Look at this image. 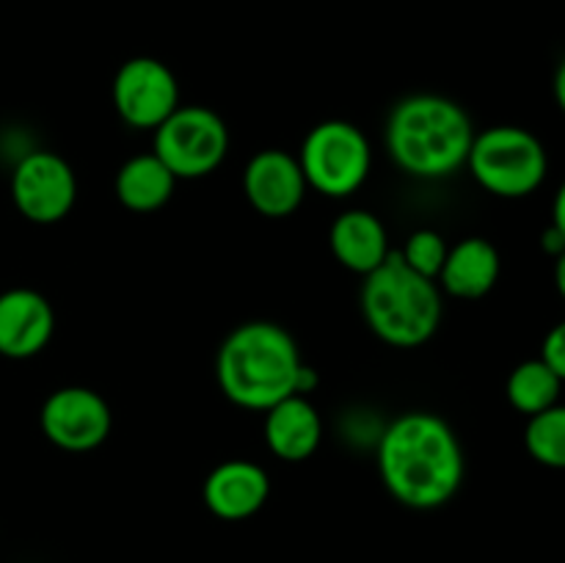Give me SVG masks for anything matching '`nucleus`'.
<instances>
[{
  "instance_id": "obj_1",
  "label": "nucleus",
  "mask_w": 565,
  "mask_h": 563,
  "mask_svg": "<svg viewBox=\"0 0 565 563\" xmlns=\"http://www.w3.org/2000/svg\"><path fill=\"white\" fill-rule=\"evenodd\" d=\"M467 472L463 447L450 423L430 412H406L379 439V475L401 506L434 511L458 495Z\"/></svg>"
},
{
  "instance_id": "obj_2",
  "label": "nucleus",
  "mask_w": 565,
  "mask_h": 563,
  "mask_svg": "<svg viewBox=\"0 0 565 563\" xmlns=\"http://www.w3.org/2000/svg\"><path fill=\"white\" fill-rule=\"evenodd\" d=\"M303 359L290 331L270 320L237 326L218 348L215 379L226 401L248 412H268L298 395Z\"/></svg>"
},
{
  "instance_id": "obj_3",
  "label": "nucleus",
  "mask_w": 565,
  "mask_h": 563,
  "mask_svg": "<svg viewBox=\"0 0 565 563\" xmlns=\"http://www.w3.org/2000/svg\"><path fill=\"white\" fill-rule=\"evenodd\" d=\"M384 141L401 171L417 180H445L467 166L475 127L456 99L408 94L392 108Z\"/></svg>"
},
{
  "instance_id": "obj_4",
  "label": "nucleus",
  "mask_w": 565,
  "mask_h": 563,
  "mask_svg": "<svg viewBox=\"0 0 565 563\" xmlns=\"http://www.w3.org/2000/svg\"><path fill=\"white\" fill-rule=\"evenodd\" d=\"M362 315L370 331L386 346L419 348L441 326V287L408 268L392 248L384 265L364 276Z\"/></svg>"
},
{
  "instance_id": "obj_5",
  "label": "nucleus",
  "mask_w": 565,
  "mask_h": 563,
  "mask_svg": "<svg viewBox=\"0 0 565 563\" xmlns=\"http://www.w3.org/2000/svg\"><path fill=\"white\" fill-rule=\"evenodd\" d=\"M467 169L491 196L524 199L544 185L550 155L544 141L527 127L494 125L475 132Z\"/></svg>"
},
{
  "instance_id": "obj_6",
  "label": "nucleus",
  "mask_w": 565,
  "mask_h": 563,
  "mask_svg": "<svg viewBox=\"0 0 565 563\" xmlns=\"http://www.w3.org/2000/svg\"><path fill=\"white\" fill-rule=\"evenodd\" d=\"M303 180L309 191L329 199H348L367 182L373 171V149L362 127L345 119H326L303 136L301 152Z\"/></svg>"
},
{
  "instance_id": "obj_7",
  "label": "nucleus",
  "mask_w": 565,
  "mask_h": 563,
  "mask_svg": "<svg viewBox=\"0 0 565 563\" xmlns=\"http://www.w3.org/2000/svg\"><path fill=\"white\" fill-rule=\"evenodd\" d=\"M152 152L169 166L177 180L210 177L230 152V130L213 108L180 105L154 130Z\"/></svg>"
},
{
  "instance_id": "obj_8",
  "label": "nucleus",
  "mask_w": 565,
  "mask_h": 563,
  "mask_svg": "<svg viewBox=\"0 0 565 563\" xmlns=\"http://www.w3.org/2000/svg\"><path fill=\"white\" fill-rule=\"evenodd\" d=\"M77 199L75 169L50 149H31L11 171V202L31 224H58Z\"/></svg>"
},
{
  "instance_id": "obj_9",
  "label": "nucleus",
  "mask_w": 565,
  "mask_h": 563,
  "mask_svg": "<svg viewBox=\"0 0 565 563\" xmlns=\"http://www.w3.org/2000/svg\"><path fill=\"white\" fill-rule=\"evenodd\" d=\"M119 119L132 130H158L180 108V83L169 64L136 55L119 66L110 86Z\"/></svg>"
},
{
  "instance_id": "obj_10",
  "label": "nucleus",
  "mask_w": 565,
  "mask_h": 563,
  "mask_svg": "<svg viewBox=\"0 0 565 563\" xmlns=\"http://www.w3.org/2000/svg\"><path fill=\"white\" fill-rule=\"evenodd\" d=\"M39 425L50 445L66 453H88L105 445L114 428L108 401L88 386H58L39 412Z\"/></svg>"
},
{
  "instance_id": "obj_11",
  "label": "nucleus",
  "mask_w": 565,
  "mask_h": 563,
  "mask_svg": "<svg viewBox=\"0 0 565 563\" xmlns=\"http://www.w3.org/2000/svg\"><path fill=\"white\" fill-rule=\"evenodd\" d=\"M243 193L265 219H287L301 208L309 185L296 155L263 149L243 169Z\"/></svg>"
},
{
  "instance_id": "obj_12",
  "label": "nucleus",
  "mask_w": 565,
  "mask_h": 563,
  "mask_svg": "<svg viewBox=\"0 0 565 563\" xmlns=\"http://www.w3.org/2000/svg\"><path fill=\"white\" fill-rule=\"evenodd\" d=\"M55 331L53 304L33 287L0 293V357L31 359L47 348Z\"/></svg>"
},
{
  "instance_id": "obj_13",
  "label": "nucleus",
  "mask_w": 565,
  "mask_h": 563,
  "mask_svg": "<svg viewBox=\"0 0 565 563\" xmlns=\"http://www.w3.org/2000/svg\"><path fill=\"white\" fill-rule=\"evenodd\" d=\"M270 497V478L265 467L248 458H230L210 469L202 486V500L213 517L224 522H243L265 508Z\"/></svg>"
},
{
  "instance_id": "obj_14",
  "label": "nucleus",
  "mask_w": 565,
  "mask_h": 563,
  "mask_svg": "<svg viewBox=\"0 0 565 563\" xmlns=\"http://www.w3.org/2000/svg\"><path fill=\"white\" fill-rule=\"evenodd\" d=\"M265 414V445L276 458L301 464L315 456L323 442V417L307 395H290Z\"/></svg>"
},
{
  "instance_id": "obj_15",
  "label": "nucleus",
  "mask_w": 565,
  "mask_h": 563,
  "mask_svg": "<svg viewBox=\"0 0 565 563\" xmlns=\"http://www.w3.org/2000/svg\"><path fill=\"white\" fill-rule=\"evenodd\" d=\"M329 246L337 263L359 276L373 274L392 254L384 221L362 208H351L337 215L329 232Z\"/></svg>"
},
{
  "instance_id": "obj_16",
  "label": "nucleus",
  "mask_w": 565,
  "mask_h": 563,
  "mask_svg": "<svg viewBox=\"0 0 565 563\" xmlns=\"http://www.w3.org/2000/svg\"><path fill=\"white\" fill-rule=\"evenodd\" d=\"M502 274V257L491 241L480 235H469L447 248V259L436 285L452 298L478 301L489 296Z\"/></svg>"
},
{
  "instance_id": "obj_17",
  "label": "nucleus",
  "mask_w": 565,
  "mask_h": 563,
  "mask_svg": "<svg viewBox=\"0 0 565 563\" xmlns=\"http://www.w3.org/2000/svg\"><path fill=\"white\" fill-rule=\"evenodd\" d=\"M177 177L154 152L132 155L119 166L114 180V193L121 208L132 213H154L166 208L177 191Z\"/></svg>"
},
{
  "instance_id": "obj_18",
  "label": "nucleus",
  "mask_w": 565,
  "mask_h": 563,
  "mask_svg": "<svg viewBox=\"0 0 565 563\" xmlns=\"http://www.w3.org/2000/svg\"><path fill=\"white\" fill-rule=\"evenodd\" d=\"M563 381L552 373L544 359H524L511 370L505 384L508 403L524 417L546 412L550 406L561 403Z\"/></svg>"
},
{
  "instance_id": "obj_19",
  "label": "nucleus",
  "mask_w": 565,
  "mask_h": 563,
  "mask_svg": "<svg viewBox=\"0 0 565 563\" xmlns=\"http://www.w3.org/2000/svg\"><path fill=\"white\" fill-rule=\"evenodd\" d=\"M524 447L541 467L565 469V403H555L546 412L527 417Z\"/></svg>"
},
{
  "instance_id": "obj_20",
  "label": "nucleus",
  "mask_w": 565,
  "mask_h": 563,
  "mask_svg": "<svg viewBox=\"0 0 565 563\" xmlns=\"http://www.w3.org/2000/svg\"><path fill=\"white\" fill-rule=\"evenodd\" d=\"M447 243L445 237L439 235L436 230H417L406 237L401 248H395L401 254L403 263L408 265L412 270H417L419 276L425 279H439L441 274V265L447 259Z\"/></svg>"
},
{
  "instance_id": "obj_21",
  "label": "nucleus",
  "mask_w": 565,
  "mask_h": 563,
  "mask_svg": "<svg viewBox=\"0 0 565 563\" xmlns=\"http://www.w3.org/2000/svg\"><path fill=\"white\" fill-rule=\"evenodd\" d=\"M541 359L552 368V373L565 384V320L552 326L541 346Z\"/></svg>"
},
{
  "instance_id": "obj_22",
  "label": "nucleus",
  "mask_w": 565,
  "mask_h": 563,
  "mask_svg": "<svg viewBox=\"0 0 565 563\" xmlns=\"http://www.w3.org/2000/svg\"><path fill=\"white\" fill-rule=\"evenodd\" d=\"M541 246H544V252L550 254V257H561V254L565 252V241L561 232L555 230V226H546L544 235H541Z\"/></svg>"
},
{
  "instance_id": "obj_23",
  "label": "nucleus",
  "mask_w": 565,
  "mask_h": 563,
  "mask_svg": "<svg viewBox=\"0 0 565 563\" xmlns=\"http://www.w3.org/2000/svg\"><path fill=\"white\" fill-rule=\"evenodd\" d=\"M552 226L561 232L565 241V180L561 182V188H557L555 202H552Z\"/></svg>"
},
{
  "instance_id": "obj_24",
  "label": "nucleus",
  "mask_w": 565,
  "mask_h": 563,
  "mask_svg": "<svg viewBox=\"0 0 565 563\" xmlns=\"http://www.w3.org/2000/svg\"><path fill=\"white\" fill-rule=\"evenodd\" d=\"M552 92H555V103L557 108L565 114V59L557 64L555 70V83H552Z\"/></svg>"
},
{
  "instance_id": "obj_25",
  "label": "nucleus",
  "mask_w": 565,
  "mask_h": 563,
  "mask_svg": "<svg viewBox=\"0 0 565 563\" xmlns=\"http://www.w3.org/2000/svg\"><path fill=\"white\" fill-rule=\"evenodd\" d=\"M555 287L565 301V252L561 254V257H555Z\"/></svg>"
}]
</instances>
